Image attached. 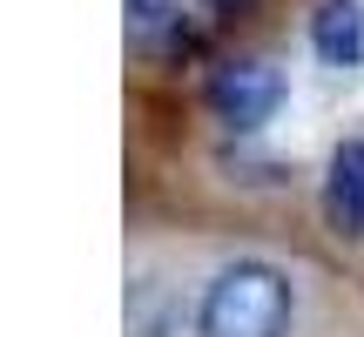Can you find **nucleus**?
<instances>
[{
  "label": "nucleus",
  "instance_id": "obj_1",
  "mask_svg": "<svg viewBox=\"0 0 364 337\" xmlns=\"http://www.w3.org/2000/svg\"><path fill=\"white\" fill-rule=\"evenodd\" d=\"M290 317H297L290 277L263 257H236L209 277L196 304V337H290Z\"/></svg>",
  "mask_w": 364,
  "mask_h": 337
},
{
  "label": "nucleus",
  "instance_id": "obj_2",
  "mask_svg": "<svg viewBox=\"0 0 364 337\" xmlns=\"http://www.w3.org/2000/svg\"><path fill=\"white\" fill-rule=\"evenodd\" d=\"M290 81L284 68L257 61V54H236V61H216L203 75V108L209 122H216L223 135H236V142H250V135H263L277 122V108H284Z\"/></svg>",
  "mask_w": 364,
  "mask_h": 337
},
{
  "label": "nucleus",
  "instance_id": "obj_6",
  "mask_svg": "<svg viewBox=\"0 0 364 337\" xmlns=\"http://www.w3.org/2000/svg\"><path fill=\"white\" fill-rule=\"evenodd\" d=\"M223 168H243V176H230V182H257V189H277V182L290 176L284 162H263V156H223Z\"/></svg>",
  "mask_w": 364,
  "mask_h": 337
},
{
  "label": "nucleus",
  "instance_id": "obj_3",
  "mask_svg": "<svg viewBox=\"0 0 364 337\" xmlns=\"http://www.w3.org/2000/svg\"><path fill=\"white\" fill-rule=\"evenodd\" d=\"M317 216H324L331 236L344 243H364V135L331 149L324 162V189H317Z\"/></svg>",
  "mask_w": 364,
  "mask_h": 337
},
{
  "label": "nucleus",
  "instance_id": "obj_5",
  "mask_svg": "<svg viewBox=\"0 0 364 337\" xmlns=\"http://www.w3.org/2000/svg\"><path fill=\"white\" fill-rule=\"evenodd\" d=\"M182 331V304L169 284L156 277H135L129 284V337H176Z\"/></svg>",
  "mask_w": 364,
  "mask_h": 337
},
{
  "label": "nucleus",
  "instance_id": "obj_4",
  "mask_svg": "<svg viewBox=\"0 0 364 337\" xmlns=\"http://www.w3.org/2000/svg\"><path fill=\"white\" fill-rule=\"evenodd\" d=\"M311 54L324 68H364V0H317Z\"/></svg>",
  "mask_w": 364,
  "mask_h": 337
}]
</instances>
